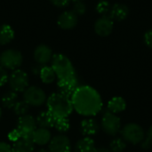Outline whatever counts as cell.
I'll list each match as a JSON object with an SVG mask.
<instances>
[{"label":"cell","mask_w":152,"mask_h":152,"mask_svg":"<svg viewBox=\"0 0 152 152\" xmlns=\"http://www.w3.org/2000/svg\"><path fill=\"white\" fill-rule=\"evenodd\" d=\"M73 109L80 115L92 117L102 109V101L99 93L88 86H78L71 97Z\"/></svg>","instance_id":"cell-1"},{"label":"cell","mask_w":152,"mask_h":152,"mask_svg":"<svg viewBox=\"0 0 152 152\" xmlns=\"http://www.w3.org/2000/svg\"><path fill=\"white\" fill-rule=\"evenodd\" d=\"M48 111L55 118H67L72 112L73 105L71 99L61 94V93H53L46 101Z\"/></svg>","instance_id":"cell-2"},{"label":"cell","mask_w":152,"mask_h":152,"mask_svg":"<svg viewBox=\"0 0 152 152\" xmlns=\"http://www.w3.org/2000/svg\"><path fill=\"white\" fill-rule=\"evenodd\" d=\"M52 68L59 80L69 79L76 77L75 69L71 61L63 54H55L53 56Z\"/></svg>","instance_id":"cell-3"},{"label":"cell","mask_w":152,"mask_h":152,"mask_svg":"<svg viewBox=\"0 0 152 152\" xmlns=\"http://www.w3.org/2000/svg\"><path fill=\"white\" fill-rule=\"evenodd\" d=\"M121 134L125 142L134 145L142 142L145 138L143 128L135 123H129L126 125L121 129Z\"/></svg>","instance_id":"cell-4"},{"label":"cell","mask_w":152,"mask_h":152,"mask_svg":"<svg viewBox=\"0 0 152 152\" xmlns=\"http://www.w3.org/2000/svg\"><path fill=\"white\" fill-rule=\"evenodd\" d=\"M23 100L33 107H40L46 102L45 93L37 86H29L23 92Z\"/></svg>","instance_id":"cell-5"},{"label":"cell","mask_w":152,"mask_h":152,"mask_svg":"<svg viewBox=\"0 0 152 152\" xmlns=\"http://www.w3.org/2000/svg\"><path fill=\"white\" fill-rule=\"evenodd\" d=\"M22 62L21 53L13 49L6 50L0 55L1 66L7 69H17Z\"/></svg>","instance_id":"cell-6"},{"label":"cell","mask_w":152,"mask_h":152,"mask_svg":"<svg viewBox=\"0 0 152 152\" xmlns=\"http://www.w3.org/2000/svg\"><path fill=\"white\" fill-rule=\"evenodd\" d=\"M8 83L12 91L20 93L24 92L28 86V77L21 69H15L9 77Z\"/></svg>","instance_id":"cell-7"},{"label":"cell","mask_w":152,"mask_h":152,"mask_svg":"<svg viewBox=\"0 0 152 152\" xmlns=\"http://www.w3.org/2000/svg\"><path fill=\"white\" fill-rule=\"evenodd\" d=\"M102 127L107 134L114 136L120 131V128H121L120 118L117 117L115 114L108 110L104 113L102 117Z\"/></svg>","instance_id":"cell-8"},{"label":"cell","mask_w":152,"mask_h":152,"mask_svg":"<svg viewBox=\"0 0 152 152\" xmlns=\"http://www.w3.org/2000/svg\"><path fill=\"white\" fill-rule=\"evenodd\" d=\"M37 121L31 115H24L20 117L17 122V130L20 132V135L23 137L30 138L32 133L36 130Z\"/></svg>","instance_id":"cell-9"},{"label":"cell","mask_w":152,"mask_h":152,"mask_svg":"<svg viewBox=\"0 0 152 152\" xmlns=\"http://www.w3.org/2000/svg\"><path fill=\"white\" fill-rule=\"evenodd\" d=\"M70 141L64 134L54 136L49 142L50 152H70Z\"/></svg>","instance_id":"cell-10"},{"label":"cell","mask_w":152,"mask_h":152,"mask_svg":"<svg viewBox=\"0 0 152 152\" xmlns=\"http://www.w3.org/2000/svg\"><path fill=\"white\" fill-rule=\"evenodd\" d=\"M58 87H59V93L61 94L69 97L71 99L72 95L76 92V90L78 87L77 79L76 77L69 79L64 80H59L58 81Z\"/></svg>","instance_id":"cell-11"},{"label":"cell","mask_w":152,"mask_h":152,"mask_svg":"<svg viewBox=\"0 0 152 152\" xmlns=\"http://www.w3.org/2000/svg\"><path fill=\"white\" fill-rule=\"evenodd\" d=\"M95 32L101 37H107L110 35L113 29V20L110 17L103 16L99 19L94 25Z\"/></svg>","instance_id":"cell-12"},{"label":"cell","mask_w":152,"mask_h":152,"mask_svg":"<svg viewBox=\"0 0 152 152\" xmlns=\"http://www.w3.org/2000/svg\"><path fill=\"white\" fill-rule=\"evenodd\" d=\"M31 141L33 142L34 144L37 145H46L47 143L50 142L51 141V133L49 132L48 129L45 128H36V130L32 133L30 136Z\"/></svg>","instance_id":"cell-13"},{"label":"cell","mask_w":152,"mask_h":152,"mask_svg":"<svg viewBox=\"0 0 152 152\" xmlns=\"http://www.w3.org/2000/svg\"><path fill=\"white\" fill-rule=\"evenodd\" d=\"M77 23V15L73 12H64L58 19V25L63 29H71Z\"/></svg>","instance_id":"cell-14"},{"label":"cell","mask_w":152,"mask_h":152,"mask_svg":"<svg viewBox=\"0 0 152 152\" xmlns=\"http://www.w3.org/2000/svg\"><path fill=\"white\" fill-rule=\"evenodd\" d=\"M52 50L45 45H38L34 52V58L39 64L45 65L48 63L52 59Z\"/></svg>","instance_id":"cell-15"},{"label":"cell","mask_w":152,"mask_h":152,"mask_svg":"<svg viewBox=\"0 0 152 152\" xmlns=\"http://www.w3.org/2000/svg\"><path fill=\"white\" fill-rule=\"evenodd\" d=\"M12 150V152H33L34 143L30 138L21 136L13 142Z\"/></svg>","instance_id":"cell-16"},{"label":"cell","mask_w":152,"mask_h":152,"mask_svg":"<svg viewBox=\"0 0 152 152\" xmlns=\"http://www.w3.org/2000/svg\"><path fill=\"white\" fill-rule=\"evenodd\" d=\"M36 121H37V125L39 127L48 129L53 127L55 118L49 111H43L37 116Z\"/></svg>","instance_id":"cell-17"},{"label":"cell","mask_w":152,"mask_h":152,"mask_svg":"<svg viewBox=\"0 0 152 152\" xmlns=\"http://www.w3.org/2000/svg\"><path fill=\"white\" fill-rule=\"evenodd\" d=\"M81 132L84 135H93L95 134L99 130V125L96 120L93 118H86L81 122L80 126Z\"/></svg>","instance_id":"cell-18"},{"label":"cell","mask_w":152,"mask_h":152,"mask_svg":"<svg viewBox=\"0 0 152 152\" xmlns=\"http://www.w3.org/2000/svg\"><path fill=\"white\" fill-rule=\"evenodd\" d=\"M126 108V102L125 99L119 96L113 97L109 102H108V110L113 114L120 113L124 111Z\"/></svg>","instance_id":"cell-19"},{"label":"cell","mask_w":152,"mask_h":152,"mask_svg":"<svg viewBox=\"0 0 152 152\" xmlns=\"http://www.w3.org/2000/svg\"><path fill=\"white\" fill-rule=\"evenodd\" d=\"M128 8L122 4H116L110 9V18L116 20H123L128 15Z\"/></svg>","instance_id":"cell-20"},{"label":"cell","mask_w":152,"mask_h":152,"mask_svg":"<svg viewBox=\"0 0 152 152\" xmlns=\"http://www.w3.org/2000/svg\"><path fill=\"white\" fill-rule=\"evenodd\" d=\"M95 149V142L90 137L82 138L76 144L77 152H94Z\"/></svg>","instance_id":"cell-21"},{"label":"cell","mask_w":152,"mask_h":152,"mask_svg":"<svg viewBox=\"0 0 152 152\" xmlns=\"http://www.w3.org/2000/svg\"><path fill=\"white\" fill-rule=\"evenodd\" d=\"M14 37V31L11 26L4 24L0 26V45L10 43Z\"/></svg>","instance_id":"cell-22"},{"label":"cell","mask_w":152,"mask_h":152,"mask_svg":"<svg viewBox=\"0 0 152 152\" xmlns=\"http://www.w3.org/2000/svg\"><path fill=\"white\" fill-rule=\"evenodd\" d=\"M39 76L43 83L45 84H51L53 83L56 78V74L52 67L49 66H44L40 69Z\"/></svg>","instance_id":"cell-23"},{"label":"cell","mask_w":152,"mask_h":152,"mask_svg":"<svg viewBox=\"0 0 152 152\" xmlns=\"http://www.w3.org/2000/svg\"><path fill=\"white\" fill-rule=\"evenodd\" d=\"M1 102H2V105L6 108V109H13V107L15 106V104L17 103L18 102V94L16 92H13V91H9V92H6L2 99H1Z\"/></svg>","instance_id":"cell-24"},{"label":"cell","mask_w":152,"mask_h":152,"mask_svg":"<svg viewBox=\"0 0 152 152\" xmlns=\"http://www.w3.org/2000/svg\"><path fill=\"white\" fill-rule=\"evenodd\" d=\"M13 111L14 113L19 116V117H22L24 115H27L29 110V105L24 101H18L17 103L15 104V106L13 107Z\"/></svg>","instance_id":"cell-25"},{"label":"cell","mask_w":152,"mask_h":152,"mask_svg":"<svg viewBox=\"0 0 152 152\" xmlns=\"http://www.w3.org/2000/svg\"><path fill=\"white\" fill-rule=\"evenodd\" d=\"M53 127L60 133H65L69 129V121L67 118H55Z\"/></svg>","instance_id":"cell-26"},{"label":"cell","mask_w":152,"mask_h":152,"mask_svg":"<svg viewBox=\"0 0 152 152\" xmlns=\"http://www.w3.org/2000/svg\"><path fill=\"white\" fill-rule=\"evenodd\" d=\"M126 147V143L122 138H115L110 144V150L112 152H123Z\"/></svg>","instance_id":"cell-27"},{"label":"cell","mask_w":152,"mask_h":152,"mask_svg":"<svg viewBox=\"0 0 152 152\" xmlns=\"http://www.w3.org/2000/svg\"><path fill=\"white\" fill-rule=\"evenodd\" d=\"M96 10L101 14H106L110 11V5L109 2H107L105 0H102L97 4Z\"/></svg>","instance_id":"cell-28"},{"label":"cell","mask_w":152,"mask_h":152,"mask_svg":"<svg viewBox=\"0 0 152 152\" xmlns=\"http://www.w3.org/2000/svg\"><path fill=\"white\" fill-rule=\"evenodd\" d=\"M152 146V126L148 130V133L142 143V147L143 149H149Z\"/></svg>","instance_id":"cell-29"},{"label":"cell","mask_w":152,"mask_h":152,"mask_svg":"<svg viewBox=\"0 0 152 152\" xmlns=\"http://www.w3.org/2000/svg\"><path fill=\"white\" fill-rule=\"evenodd\" d=\"M86 5L83 2H78L76 3L73 8V12L76 15H82L86 12Z\"/></svg>","instance_id":"cell-30"},{"label":"cell","mask_w":152,"mask_h":152,"mask_svg":"<svg viewBox=\"0 0 152 152\" xmlns=\"http://www.w3.org/2000/svg\"><path fill=\"white\" fill-rule=\"evenodd\" d=\"M9 79V76L7 71L5 70V69L4 67H0V86H4Z\"/></svg>","instance_id":"cell-31"},{"label":"cell","mask_w":152,"mask_h":152,"mask_svg":"<svg viewBox=\"0 0 152 152\" xmlns=\"http://www.w3.org/2000/svg\"><path fill=\"white\" fill-rule=\"evenodd\" d=\"M21 137V135H20V132L17 130V129H14V130H12V131H11L10 133H9V134H8V138H9V140H11L12 142H16L19 138H20Z\"/></svg>","instance_id":"cell-32"},{"label":"cell","mask_w":152,"mask_h":152,"mask_svg":"<svg viewBox=\"0 0 152 152\" xmlns=\"http://www.w3.org/2000/svg\"><path fill=\"white\" fill-rule=\"evenodd\" d=\"M144 42L145 44L152 48V29H150L149 31H147L144 35Z\"/></svg>","instance_id":"cell-33"},{"label":"cell","mask_w":152,"mask_h":152,"mask_svg":"<svg viewBox=\"0 0 152 152\" xmlns=\"http://www.w3.org/2000/svg\"><path fill=\"white\" fill-rule=\"evenodd\" d=\"M70 0H50V2L58 7H64L69 4Z\"/></svg>","instance_id":"cell-34"},{"label":"cell","mask_w":152,"mask_h":152,"mask_svg":"<svg viewBox=\"0 0 152 152\" xmlns=\"http://www.w3.org/2000/svg\"><path fill=\"white\" fill-rule=\"evenodd\" d=\"M0 152H12V150L8 143L4 142H0Z\"/></svg>","instance_id":"cell-35"},{"label":"cell","mask_w":152,"mask_h":152,"mask_svg":"<svg viewBox=\"0 0 152 152\" xmlns=\"http://www.w3.org/2000/svg\"><path fill=\"white\" fill-rule=\"evenodd\" d=\"M94 152H110V150L104 147H101V148H96Z\"/></svg>","instance_id":"cell-36"},{"label":"cell","mask_w":152,"mask_h":152,"mask_svg":"<svg viewBox=\"0 0 152 152\" xmlns=\"http://www.w3.org/2000/svg\"><path fill=\"white\" fill-rule=\"evenodd\" d=\"M37 152H48V151H45V150H44V149H41V150L37 151Z\"/></svg>","instance_id":"cell-37"},{"label":"cell","mask_w":152,"mask_h":152,"mask_svg":"<svg viewBox=\"0 0 152 152\" xmlns=\"http://www.w3.org/2000/svg\"><path fill=\"white\" fill-rule=\"evenodd\" d=\"M73 2H75V3H78V2H82L83 0H72Z\"/></svg>","instance_id":"cell-38"},{"label":"cell","mask_w":152,"mask_h":152,"mask_svg":"<svg viewBox=\"0 0 152 152\" xmlns=\"http://www.w3.org/2000/svg\"><path fill=\"white\" fill-rule=\"evenodd\" d=\"M1 117H2V110L0 108V119H1Z\"/></svg>","instance_id":"cell-39"}]
</instances>
